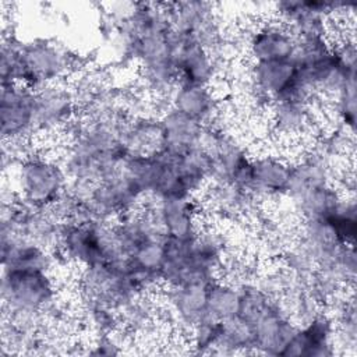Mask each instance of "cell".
I'll use <instances>...</instances> for the list:
<instances>
[{"label": "cell", "mask_w": 357, "mask_h": 357, "mask_svg": "<svg viewBox=\"0 0 357 357\" xmlns=\"http://www.w3.org/2000/svg\"><path fill=\"white\" fill-rule=\"evenodd\" d=\"M10 177L20 198L40 209L50 208L68 188V176L60 158L40 149H33L10 167Z\"/></svg>", "instance_id": "cell-1"}, {"label": "cell", "mask_w": 357, "mask_h": 357, "mask_svg": "<svg viewBox=\"0 0 357 357\" xmlns=\"http://www.w3.org/2000/svg\"><path fill=\"white\" fill-rule=\"evenodd\" d=\"M79 54L66 45L47 38L21 42L17 85L39 89L45 85L64 82L67 77L82 73Z\"/></svg>", "instance_id": "cell-2"}, {"label": "cell", "mask_w": 357, "mask_h": 357, "mask_svg": "<svg viewBox=\"0 0 357 357\" xmlns=\"http://www.w3.org/2000/svg\"><path fill=\"white\" fill-rule=\"evenodd\" d=\"M3 315H43L60 304L53 272L1 271Z\"/></svg>", "instance_id": "cell-3"}, {"label": "cell", "mask_w": 357, "mask_h": 357, "mask_svg": "<svg viewBox=\"0 0 357 357\" xmlns=\"http://www.w3.org/2000/svg\"><path fill=\"white\" fill-rule=\"evenodd\" d=\"M318 98L289 95L272 102L268 107L271 132L279 141H297L308 138L321 127Z\"/></svg>", "instance_id": "cell-4"}, {"label": "cell", "mask_w": 357, "mask_h": 357, "mask_svg": "<svg viewBox=\"0 0 357 357\" xmlns=\"http://www.w3.org/2000/svg\"><path fill=\"white\" fill-rule=\"evenodd\" d=\"M169 43L178 73V82L215 86L222 77L225 66L195 36L172 28Z\"/></svg>", "instance_id": "cell-5"}, {"label": "cell", "mask_w": 357, "mask_h": 357, "mask_svg": "<svg viewBox=\"0 0 357 357\" xmlns=\"http://www.w3.org/2000/svg\"><path fill=\"white\" fill-rule=\"evenodd\" d=\"M211 283H185L162 287L159 296L162 322L185 335L206 318L208 287Z\"/></svg>", "instance_id": "cell-6"}, {"label": "cell", "mask_w": 357, "mask_h": 357, "mask_svg": "<svg viewBox=\"0 0 357 357\" xmlns=\"http://www.w3.org/2000/svg\"><path fill=\"white\" fill-rule=\"evenodd\" d=\"M79 116L73 89L66 82L35 89V134L39 137L63 135Z\"/></svg>", "instance_id": "cell-7"}, {"label": "cell", "mask_w": 357, "mask_h": 357, "mask_svg": "<svg viewBox=\"0 0 357 357\" xmlns=\"http://www.w3.org/2000/svg\"><path fill=\"white\" fill-rule=\"evenodd\" d=\"M198 198L204 208L205 218L209 215L215 220L258 222L262 216V204H259L250 191L231 183L209 181Z\"/></svg>", "instance_id": "cell-8"}, {"label": "cell", "mask_w": 357, "mask_h": 357, "mask_svg": "<svg viewBox=\"0 0 357 357\" xmlns=\"http://www.w3.org/2000/svg\"><path fill=\"white\" fill-rule=\"evenodd\" d=\"M0 124L3 144L31 142L35 134V89L24 85L1 86Z\"/></svg>", "instance_id": "cell-9"}, {"label": "cell", "mask_w": 357, "mask_h": 357, "mask_svg": "<svg viewBox=\"0 0 357 357\" xmlns=\"http://www.w3.org/2000/svg\"><path fill=\"white\" fill-rule=\"evenodd\" d=\"M142 206L153 215L162 233L172 238H192L205 222L198 197L149 198Z\"/></svg>", "instance_id": "cell-10"}, {"label": "cell", "mask_w": 357, "mask_h": 357, "mask_svg": "<svg viewBox=\"0 0 357 357\" xmlns=\"http://www.w3.org/2000/svg\"><path fill=\"white\" fill-rule=\"evenodd\" d=\"M243 38L248 63L289 60L297 49V40L290 28L275 18L252 24L243 32Z\"/></svg>", "instance_id": "cell-11"}, {"label": "cell", "mask_w": 357, "mask_h": 357, "mask_svg": "<svg viewBox=\"0 0 357 357\" xmlns=\"http://www.w3.org/2000/svg\"><path fill=\"white\" fill-rule=\"evenodd\" d=\"M293 170V159L278 152L252 155L248 191L259 202L284 199Z\"/></svg>", "instance_id": "cell-12"}, {"label": "cell", "mask_w": 357, "mask_h": 357, "mask_svg": "<svg viewBox=\"0 0 357 357\" xmlns=\"http://www.w3.org/2000/svg\"><path fill=\"white\" fill-rule=\"evenodd\" d=\"M250 322L254 328V354L282 356L298 328L279 300H272Z\"/></svg>", "instance_id": "cell-13"}, {"label": "cell", "mask_w": 357, "mask_h": 357, "mask_svg": "<svg viewBox=\"0 0 357 357\" xmlns=\"http://www.w3.org/2000/svg\"><path fill=\"white\" fill-rule=\"evenodd\" d=\"M1 271L53 272L59 259L49 251L1 223Z\"/></svg>", "instance_id": "cell-14"}, {"label": "cell", "mask_w": 357, "mask_h": 357, "mask_svg": "<svg viewBox=\"0 0 357 357\" xmlns=\"http://www.w3.org/2000/svg\"><path fill=\"white\" fill-rule=\"evenodd\" d=\"M54 254L59 262L63 261L74 268L103 262L98 222L89 225L63 223Z\"/></svg>", "instance_id": "cell-15"}, {"label": "cell", "mask_w": 357, "mask_h": 357, "mask_svg": "<svg viewBox=\"0 0 357 357\" xmlns=\"http://www.w3.org/2000/svg\"><path fill=\"white\" fill-rule=\"evenodd\" d=\"M169 106L204 126H212L225 116L222 98L215 86L209 85L178 82L169 96Z\"/></svg>", "instance_id": "cell-16"}, {"label": "cell", "mask_w": 357, "mask_h": 357, "mask_svg": "<svg viewBox=\"0 0 357 357\" xmlns=\"http://www.w3.org/2000/svg\"><path fill=\"white\" fill-rule=\"evenodd\" d=\"M336 353L335 322L324 310L308 324L297 328L282 356L331 357Z\"/></svg>", "instance_id": "cell-17"}, {"label": "cell", "mask_w": 357, "mask_h": 357, "mask_svg": "<svg viewBox=\"0 0 357 357\" xmlns=\"http://www.w3.org/2000/svg\"><path fill=\"white\" fill-rule=\"evenodd\" d=\"M162 134L163 151L169 155H181L198 146L205 126L195 119L166 106L158 114Z\"/></svg>", "instance_id": "cell-18"}, {"label": "cell", "mask_w": 357, "mask_h": 357, "mask_svg": "<svg viewBox=\"0 0 357 357\" xmlns=\"http://www.w3.org/2000/svg\"><path fill=\"white\" fill-rule=\"evenodd\" d=\"M346 194L336 184L312 187L284 199L291 215L303 220H326L340 205Z\"/></svg>", "instance_id": "cell-19"}, {"label": "cell", "mask_w": 357, "mask_h": 357, "mask_svg": "<svg viewBox=\"0 0 357 357\" xmlns=\"http://www.w3.org/2000/svg\"><path fill=\"white\" fill-rule=\"evenodd\" d=\"M120 141L130 155H155L163 151V134L159 117L155 114L128 119Z\"/></svg>", "instance_id": "cell-20"}, {"label": "cell", "mask_w": 357, "mask_h": 357, "mask_svg": "<svg viewBox=\"0 0 357 357\" xmlns=\"http://www.w3.org/2000/svg\"><path fill=\"white\" fill-rule=\"evenodd\" d=\"M243 307V290L241 286L225 279L218 278L208 287L206 317L226 322L240 315Z\"/></svg>", "instance_id": "cell-21"}, {"label": "cell", "mask_w": 357, "mask_h": 357, "mask_svg": "<svg viewBox=\"0 0 357 357\" xmlns=\"http://www.w3.org/2000/svg\"><path fill=\"white\" fill-rule=\"evenodd\" d=\"M172 28L195 36L206 25L219 18L216 6L206 1L169 3Z\"/></svg>", "instance_id": "cell-22"}, {"label": "cell", "mask_w": 357, "mask_h": 357, "mask_svg": "<svg viewBox=\"0 0 357 357\" xmlns=\"http://www.w3.org/2000/svg\"><path fill=\"white\" fill-rule=\"evenodd\" d=\"M254 328L252 324L238 315L220 324L219 337L212 354H254Z\"/></svg>", "instance_id": "cell-23"}, {"label": "cell", "mask_w": 357, "mask_h": 357, "mask_svg": "<svg viewBox=\"0 0 357 357\" xmlns=\"http://www.w3.org/2000/svg\"><path fill=\"white\" fill-rule=\"evenodd\" d=\"M165 238L156 237L139 244L131 254L130 261L134 268L160 276L165 262ZM163 286V284H162Z\"/></svg>", "instance_id": "cell-24"}, {"label": "cell", "mask_w": 357, "mask_h": 357, "mask_svg": "<svg viewBox=\"0 0 357 357\" xmlns=\"http://www.w3.org/2000/svg\"><path fill=\"white\" fill-rule=\"evenodd\" d=\"M220 324L211 318H205L198 322L187 335L185 342L192 353L197 354H212L216 340L220 332Z\"/></svg>", "instance_id": "cell-25"}, {"label": "cell", "mask_w": 357, "mask_h": 357, "mask_svg": "<svg viewBox=\"0 0 357 357\" xmlns=\"http://www.w3.org/2000/svg\"><path fill=\"white\" fill-rule=\"evenodd\" d=\"M120 333H121V331H117L114 333L93 336L92 340L85 346V347H88V350L85 353L95 354V356H114V354L123 353L126 340L128 336L121 339Z\"/></svg>", "instance_id": "cell-26"}]
</instances>
